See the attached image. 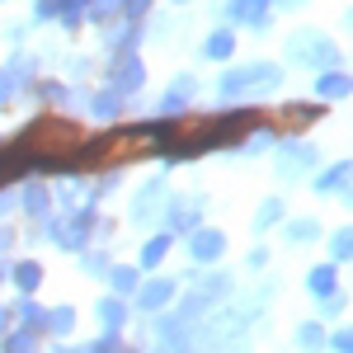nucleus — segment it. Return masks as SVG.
<instances>
[{
	"label": "nucleus",
	"instance_id": "obj_1",
	"mask_svg": "<svg viewBox=\"0 0 353 353\" xmlns=\"http://www.w3.org/2000/svg\"><path fill=\"white\" fill-rule=\"evenodd\" d=\"M292 57L297 61H330V43L321 33H297L292 38Z\"/></svg>",
	"mask_w": 353,
	"mask_h": 353
},
{
	"label": "nucleus",
	"instance_id": "obj_2",
	"mask_svg": "<svg viewBox=\"0 0 353 353\" xmlns=\"http://www.w3.org/2000/svg\"><path fill=\"white\" fill-rule=\"evenodd\" d=\"M231 14L245 19V24H264V0H236V5H231Z\"/></svg>",
	"mask_w": 353,
	"mask_h": 353
},
{
	"label": "nucleus",
	"instance_id": "obj_3",
	"mask_svg": "<svg viewBox=\"0 0 353 353\" xmlns=\"http://www.w3.org/2000/svg\"><path fill=\"white\" fill-rule=\"evenodd\" d=\"M193 254H198V259H212V254H221V236H217V231H203V236L193 241Z\"/></svg>",
	"mask_w": 353,
	"mask_h": 353
},
{
	"label": "nucleus",
	"instance_id": "obj_4",
	"mask_svg": "<svg viewBox=\"0 0 353 353\" xmlns=\"http://www.w3.org/2000/svg\"><path fill=\"white\" fill-rule=\"evenodd\" d=\"M344 179H349V165H339V170H330L325 179H321V193H344Z\"/></svg>",
	"mask_w": 353,
	"mask_h": 353
},
{
	"label": "nucleus",
	"instance_id": "obj_5",
	"mask_svg": "<svg viewBox=\"0 0 353 353\" xmlns=\"http://www.w3.org/2000/svg\"><path fill=\"white\" fill-rule=\"evenodd\" d=\"M165 297H170V283H151V288H146V297H141V306H161Z\"/></svg>",
	"mask_w": 353,
	"mask_h": 353
},
{
	"label": "nucleus",
	"instance_id": "obj_6",
	"mask_svg": "<svg viewBox=\"0 0 353 353\" xmlns=\"http://www.w3.org/2000/svg\"><path fill=\"white\" fill-rule=\"evenodd\" d=\"M231 52V33H212V43H208V57H226Z\"/></svg>",
	"mask_w": 353,
	"mask_h": 353
},
{
	"label": "nucleus",
	"instance_id": "obj_7",
	"mask_svg": "<svg viewBox=\"0 0 353 353\" xmlns=\"http://www.w3.org/2000/svg\"><path fill=\"white\" fill-rule=\"evenodd\" d=\"M344 90H349V81H344V76H339V71H334V76H325V81H321V94H344Z\"/></svg>",
	"mask_w": 353,
	"mask_h": 353
},
{
	"label": "nucleus",
	"instance_id": "obj_8",
	"mask_svg": "<svg viewBox=\"0 0 353 353\" xmlns=\"http://www.w3.org/2000/svg\"><path fill=\"white\" fill-rule=\"evenodd\" d=\"M311 288H316V292H330V288H334V273H330V269H316V273H311Z\"/></svg>",
	"mask_w": 353,
	"mask_h": 353
},
{
	"label": "nucleus",
	"instance_id": "obj_9",
	"mask_svg": "<svg viewBox=\"0 0 353 353\" xmlns=\"http://www.w3.org/2000/svg\"><path fill=\"white\" fill-rule=\"evenodd\" d=\"M161 254H165V241H151V245H146V250H141V259H151V264H156Z\"/></svg>",
	"mask_w": 353,
	"mask_h": 353
}]
</instances>
